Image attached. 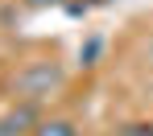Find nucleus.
I'll list each match as a JSON object with an SVG mask.
<instances>
[{
	"mask_svg": "<svg viewBox=\"0 0 153 136\" xmlns=\"http://www.w3.org/2000/svg\"><path fill=\"white\" fill-rule=\"evenodd\" d=\"M100 4H108V0H75L71 8H75V12H83V8H100Z\"/></svg>",
	"mask_w": 153,
	"mask_h": 136,
	"instance_id": "nucleus-5",
	"label": "nucleus"
},
{
	"mask_svg": "<svg viewBox=\"0 0 153 136\" xmlns=\"http://www.w3.org/2000/svg\"><path fill=\"white\" fill-rule=\"evenodd\" d=\"M33 136H79V128L71 120H42V124L33 128Z\"/></svg>",
	"mask_w": 153,
	"mask_h": 136,
	"instance_id": "nucleus-3",
	"label": "nucleus"
},
{
	"mask_svg": "<svg viewBox=\"0 0 153 136\" xmlns=\"http://www.w3.org/2000/svg\"><path fill=\"white\" fill-rule=\"evenodd\" d=\"M42 120H37V103H25V99H17L13 107L0 115V136H33V128H37Z\"/></svg>",
	"mask_w": 153,
	"mask_h": 136,
	"instance_id": "nucleus-2",
	"label": "nucleus"
},
{
	"mask_svg": "<svg viewBox=\"0 0 153 136\" xmlns=\"http://www.w3.org/2000/svg\"><path fill=\"white\" fill-rule=\"evenodd\" d=\"M29 8H50V4H58V0H25Z\"/></svg>",
	"mask_w": 153,
	"mask_h": 136,
	"instance_id": "nucleus-6",
	"label": "nucleus"
},
{
	"mask_svg": "<svg viewBox=\"0 0 153 136\" xmlns=\"http://www.w3.org/2000/svg\"><path fill=\"white\" fill-rule=\"evenodd\" d=\"M120 136H153V124H149V120H137V124H124V128H120Z\"/></svg>",
	"mask_w": 153,
	"mask_h": 136,
	"instance_id": "nucleus-4",
	"label": "nucleus"
},
{
	"mask_svg": "<svg viewBox=\"0 0 153 136\" xmlns=\"http://www.w3.org/2000/svg\"><path fill=\"white\" fill-rule=\"evenodd\" d=\"M62 82H66V70H62L58 62H25V66L8 79V91H13V99L42 103V99H50Z\"/></svg>",
	"mask_w": 153,
	"mask_h": 136,
	"instance_id": "nucleus-1",
	"label": "nucleus"
}]
</instances>
